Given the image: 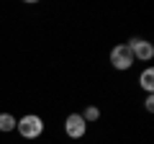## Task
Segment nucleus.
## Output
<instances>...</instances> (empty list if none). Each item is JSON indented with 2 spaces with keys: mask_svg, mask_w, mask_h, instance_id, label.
Here are the masks:
<instances>
[{
  "mask_svg": "<svg viewBox=\"0 0 154 144\" xmlns=\"http://www.w3.org/2000/svg\"><path fill=\"white\" fill-rule=\"evenodd\" d=\"M16 129L23 139H38L44 134V118L36 116V113H26L16 121Z\"/></svg>",
  "mask_w": 154,
  "mask_h": 144,
  "instance_id": "obj_1",
  "label": "nucleus"
},
{
  "mask_svg": "<svg viewBox=\"0 0 154 144\" xmlns=\"http://www.w3.org/2000/svg\"><path fill=\"white\" fill-rule=\"evenodd\" d=\"M110 64L116 67V70H128V67L134 64V54H131V49H128L126 44H118V46H113L110 49Z\"/></svg>",
  "mask_w": 154,
  "mask_h": 144,
  "instance_id": "obj_2",
  "label": "nucleus"
},
{
  "mask_svg": "<svg viewBox=\"0 0 154 144\" xmlns=\"http://www.w3.org/2000/svg\"><path fill=\"white\" fill-rule=\"evenodd\" d=\"M128 49H131V54H134V62H149L154 57V46H152V41H144V39H131L128 41Z\"/></svg>",
  "mask_w": 154,
  "mask_h": 144,
  "instance_id": "obj_3",
  "label": "nucleus"
},
{
  "mask_svg": "<svg viewBox=\"0 0 154 144\" xmlns=\"http://www.w3.org/2000/svg\"><path fill=\"white\" fill-rule=\"evenodd\" d=\"M64 131H67L69 139H82L85 131H88V124L82 121L80 113H69V116L64 118Z\"/></svg>",
  "mask_w": 154,
  "mask_h": 144,
  "instance_id": "obj_4",
  "label": "nucleus"
},
{
  "mask_svg": "<svg viewBox=\"0 0 154 144\" xmlns=\"http://www.w3.org/2000/svg\"><path fill=\"white\" fill-rule=\"evenodd\" d=\"M139 85H141V88L146 90L149 95H152V90H154V70H152V67H146V70L141 72V77H139Z\"/></svg>",
  "mask_w": 154,
  "mask_h": 144,
  "instance_id": "obj_5",
  "label": "nucleus"
},
{
  "mask_svg": "<svg viewBox=\"0 0 154 144\" xmlns=\"http://www.w3.org/2000/svg\"><path fill=\"white\" fill-rule=\"evenodd\" d=\"M0 131H16V116L0 113Z\"/></svg>",
  "mask_w": 154,
  "mask_h": 144,
  "instance_id": "obj_6",
  "label": "nucleus"
},
{
  "mask_svg": "<svg viewBox=\"0 0 154 144\" xmlns=\"http://www.w3.org/2000/svg\"><path fill=\"white\" fill-rule=\"evenodd\" d=\"M80 116H82V121H85V124H93V121H98V118H100V108H95V105H88V108H85Z\"/></svg>",
  "mask_w": 154,
  "mask_h": 144,
  "instance_id": "obj_7",
  "label": "nucleus"
},
{
  "mask_svg": "<svg viewBox=\"0 0 154 144\" xmlns=\"http://www.w3.org/2000/svg\"><path fill=\"white\" fill-rule=\"evenodd\" d=\"M144 105H146V111H154V95H146V100H144Z\"/></svg>",
  "mask_w": 154,
  "mask_h": 144,
  "instance_id": "obj_8",
  "label": "nucleus"
}]
</instances>
